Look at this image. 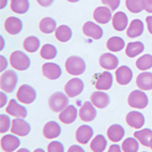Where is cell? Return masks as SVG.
Returning <instances> with one entry per match:
<instances>
[{"label":"cell","mask_w":152,"mask_h":152,"mask_svg":"<svg viewBox=\"0 0 152 152\" xmlns=\"http://www.w3.org/2000/svg\"><path fill=\"white\" fill-rule=\"evenodd\" d=\"M65 68L66 71L71 75H80L86 69V65L82 58L72 56L66 60Z\"/></svg>","instance_id":"1"},{"label":"cell","mask_w":152,"mask_h":152,"mask_svg":"<svg viewBox=\"0 0 152 152\" xmlns=\"http://www.w3.org/2000/svg\"><path fill=\"white\" fill-rule=\"evenodd\" d=\"M69 99L67 94H64L63 92H55L49 99V107L55 113H61L63 110L68 105Z\"/></svg>","instance_id":"2"},{"label":"cell","mask_w":152,"mask_h":152,"mask_svg":"<svg viewBox=\"0 0 152 152\" xmlns=\"http://www.w3.org/2000/svg\"><path fill=\"white\" fill-rule=\"evenodd\" d=\"M18 84V74L12 70H7L0 77V87L3 91L12 92Z\"/></svg>","instance_id":"3"},{"label":"cell","mask_w":152,"mask_h":152,"mask_svg":"<svg viewBox=\"0 0 152 152\" xmlns=\"http://www.w3.org/2000/svg\"><path fill=\"white\" fill-rule=\"evenodd\" d=\"M10 64L14 69L23 71L26 70L31 65V60L21 51H15L10 55Z\"/></svg>","instance_id":"4"},{"label":"cell","mask_w":152,"mask_h":152,"mask_svg":"<svg viewBox=\"0 0 152 152\" xmlns=\"http://www.w3.org/2000/svg\"><path fill=\"white\" fill-rule=\"evenodd\" d=\"M128 104L135 109H145L148 104V97L142 90H134L129 94Z\"/></svg>","instance_id":"5"},{"label":"cell","mask_w":152,"mask_h":152,"mask_svg":"<svg viewBox=\"0 0 152 152\" xmlns=\"http://www.w3.org/2000/svg\"><path fill=\"white\" fill-rule=\"evenodd\" d=\"M16 97L23 104H29L35 102V99H37V92L31 86L28 84H23L18 88Z\"/></svg>","instance_id":"6"},{"label":"cell","mask_w":152,"mask_h":152,"mask_svg":"<svg viewBox=\"0 0 152 152\" xmlns=\"http://www.w3.org/2000/svg\"><path fill=\"white\" fill-rule=\"evenodd\" d=\"M84 88V83L79 78H72L66 83L64 90L68 97H75L82 92Z\"/></svg>","instance_id":"7"},{"label":"cell","mask_w":152,"mask_h":152,"mask_svg":"<svg viewBox=\"0 0 152 152\" xmlns=\"http://www.w3.org/2000/svg\"><path fill=\"white\" fill-rule=\"evenodd\" d=\"M10 131L12 134L24 137L31 132V126H29L28 122H26L24 120H21L20 118H18V119L12 120Z\"/></svg>","instance_id":"8"},{"label":"cell","mask_w":152,"mask_h":152,"mask_svg":"<svg viewBox=\"0 0 152 152\" xmlns=\"http://www.w3.org/2000/svg\"><path fill=\"white\" fill-rule=\"evenodd\" d=\"M5 111L7 114H9L10 116L20 118V119H23V118H26L28 116V111H26V107L20 104H18V102L13 99L9 102V104L6 107Z\"/></svg>","instance_id":"9"},{"label":"cell","mask_w":152,"mask_h":152,"mask_svg":"<svg viewBox=\"0 0 152 152\" xmlns=\"http://www.w3.org/2000/svg\"><path fill=\"white\" fill-rule=\"evenodd\" d=\"M82 31L85 36L94 39V40H99L102 37V34H104L102 28H100L99 24H95L92 23V21H87V23H85L84 26H83Z\"/></svg>","instance_id":"10"},{"label":"cell","mask_w":152,"mask_h":152,"mask_svg":"<svg viewBox=\"0 0 152 152\" xmlns=\"http://www.w3.org/2000/svg\"><path fill=\"white\" fill-rule=\"evenodd\" d=\"M20 145V140L13 135H5L1 138V149L4 152H12Z\"/></svg>","instance_id":"11"},{"label":"cell","mask_w":152,"mask_h":152,"mask_svg":"<svg viewBox=\"0 0 152 152\" xmlns=\"http://www.w3.org/2000/svg\"><path fill=\"white\" fill-rule=\"evenodd\" d=\"M79 117L83 122H91L96 117V111H95L94 104L90 102H85L84 104L79 110Z\"/></svg>","instance_id":"12"},{"label":"cell","mask_w":152,"mask_h":152,"mask_svg":"<svg viewBox=\"0 0 152 152\" xmlns=\"http://www.w3.org/2000/svg\"><path fill=\"white\" fill-rule=\"evenodd\" d=\"M42 70H43L44 76H46L51 80L58 79L62 74L61 67L58 64H55V63H46V64L43 65Z\"/></svg>","instance_id":"13"},{"label":"cell","mask_w":152,"mask_h":152,"mask_svg":"<svg viewBox=\"0 0 152 152\" xmlns=\"http://www.w3.org/2000/svg\"><path fill=\"white\" fill-rule=\"evenodd\" d=\"M92 135H94V130L91 127L87 126V125H82L77 129L75 137L78 143L86 144L92 138Z\"/></svg>","instance_id":"14"},{"label":"cell","mask_w":152,"mask_h":152,"mask_svg":"<svg viewBox=\"0 0 152 152\" xmlns=\"http://www.w3.org/2000/svg\"><path fill=\"white\" fill-rule=\"evenodd\" d=\"M99 65L107 70H114L119 65V59L110 53H104L99 57Z\"/></svg>","instance_id":"15"},{"label":"cell","mask_w":152,"mask_h":152,"mask_svg":"<svg viewBox=\"0 0 152 152\" xmlns=\"http://www.w3.org/2000/svg\"><path fill=\"white\" fill-rule=\"evenodd\" d=\"M4 28L7 33L10 35H18L23 29V23L19 18L10 16L4 21Z\"/></svg>","instance_id":"16"},{"label":"cell","mask_w":152,"mask_h":152,"mask_svg":"<svg viewBox=\"0 0 152 152\" xmlns=\"http://www.w3.org/2000/svg\"><path fill=\"white\" fill-rule=\"evenodd\" d=\"M113 85V75L110 72H102L99 74L95 81V88L99 90H107Z\"/></svg>","instance_id":"17"},{"label":"cell","mask_w":152,"mask_h":152,"mask_svg":"<svg viewBox=\"0 0 152 152\" xmlns=\"http://www.w3.org/2000/svg\"><path fill=\"white\" fill-rule=\"evenodd\" d=\"M117 81L121 85H126L133 78V72L128 66H121L116 71Z\"/></svg>","instance_id":"18"},{"label":"cell","mask_w":152,"mask_h":152,"mask_svg":"<svg viewBox=\"0 0 152 152\" xmlns=\"http://www.w3.org/2000/svg\"><path fill=\"white\" fill-rule=\"evenodd\" d=\"M90 100L92 104L95 105L99 109H104L110 104V96L105 92H102V90L95 91L90 95Z\"/></svg>","instance_id":"19"},{"label":"cell","mask_w":152,"mask_h":152,"mask_svg":"<svg viewBox=\"0 0 152 152\" xmlns=\"http://www.w3.org/2000/svg\"><path fill=\"white\" fill-rule=\"evenodd\" d=\"M77 118V109L74 105H67L61 114H59V120L64 124H72Z\"/></svg>","instance_id":"20"},{"label":"cell","mask_w":152,"mask_h":152,"mask_svg":"<svg viewBox=\"0 0 152 152\" xmlns=\"http://www.w3.org/2000/svg\"><path fill=\"white\" fill-rule=\"evenodd\" d=\"M43 134H44V136H45V138H47V139L57 138L61 134L60 125L54 121L48 122V123L44 126Z\"/></svg>","instance_id":"21"},{"label":"cell","mask_w":152,"mask_h":152,"mask_svg":"<svg viewBox=\"0 0 152 152\" xmlns=\"http://www.w3.org/2000/svg\"><path fill=\"white\" fill-rule=\"evenodd\" d=\"M113 15L112 12L110 10V8L107 7H97L95 8V10L94 11V18L95 19V21L102 24L107 23L110 20L112 19Z\"/></svg>","instance_id":"22"},{"label":"cell","mask_w":152,"mask_h":152,"mask_svg":"<svg viewBox=\"0 0 152 152\" xmlns=\"http://www.w3.org/2000/svg\"><path fill=\"white\" fill-rule=\"evenodd\" d=\"M126 122L134 129H141L144 125V116L139 112H130L126 117Z\"/></svg>","instance_id":"23"},{"label":"cell","mask_w":152,"mask_h":152,"mask_svg":"<svg viewBox=\"0 0 152 152\" xmlns=\"http://www.w3.org/2000/svg\"><path fill=\"white\" fill-rule=\"evenodd\" d=\"M137 86L142 90H150L152 89V73L144 72L140 73L137 76L136 79Z\"/></svg>","instance_id":"24"},{"label":"cell","mask_w":152,"mask_h":152,"mask_svg":"<svg viewBox=\"0 0 152 152\" xmlns=\"http://www.w3.org/2000/svg\"><path fill=\"white\" fill-rule=\"evenodd\" d=\"M128 26V18L123 11H119L113 16V26L118 31H123Z\"/></svg>","instance_id":"25"},{"label":"cell","mask_w":152,"mask_h":152,"mask_svg":"<svg viewBox=\"0 0 152 152\" xmlns=\"http://www.w3.org/2000/svg\"><path fill=\"white\" fill-rule=\"evenodd\" d=\"M107 137L110 138V140L113 142H119L122 140V138H124L125 135V130L121 125H112L107 132Z\"/></svg>","instance_id":"26"},{"label":"cell","mask_w":152,"mask_h":152,"mask_svg":"<svg viewBox=\"0 0 152 152\" xmlns=\"http://www.w3.org/2000/svg\"><path fill=\"white\" fill-rule=\"evenodd\" d=\"M144 31V24L140 19H133L127 29V36L129 38H137L141 36Z\"/></svg>","instance_id":"27"},{"label":"cell","mask_w":152,"mask_h":152,"mask_svg":"<svg viewBox=\"0 0 152 152\" xmlns=\"http://www.w3.org/2000/svg\"><path fill=\"white\" fill-rule=\"evenodd\" d=\"M134 137L143 146L149 147L150 146V141L152 140V131L150 129H144L140 130V131H136L134 133Z\"/></svg>","instance_id":"28"},{"label":"cell","mask_w":152,"mask_h":152,"mask_svg":"<svg viewBox=\"0 0 152 152\" xmlns=\"http://www.w3.org/2000/svg\"><path fill=\"white\" fill-rule=\"evenodd\" d=\"M55 37L59 42H68L72 37V31L68 26H60L55 31Z\"/></svg>","instance_id":"29"},{"label":"cell","mask_w":152,"mask_h":152,"mask_svg":"<svg viewBox=\"0 0 152 152\" xmlns=\"http://www.w3.org/2000/svg\"><path fill=\"white\" fill-rule=\"evenodd\" d=\"M144 51V45L141 42L129 43L126 47V55L130 58H134Z\"/></svg>","instance_id":"30"},{"label":"cell","mask_w":152,"mask_h":152,"mask_svg":"<svg viewBox=\"0 0 152 152\" xmlns=\"http://www.w3.org/2000/svg\"><path fill=\"white\" fill-rule=\"evenodd\" d=\"M107 47L112 52H120L125 47V42L119 37H112L107 42Z\"/></svg>","instance_id":"31"},{"label":"cell","mask_w":152,"mask_h":152,"mask_svg":"<svg viewBox=\"0 0 152 152\" xmlns=\"http://www.w3.org/2000/svg\"><path fill=\"white\" fill-rule=\"evenodd\" d=\"M11 10L15 13H26L29 8L28 0H11Z\"/></svg>","instance_id":"32"},{"label":"cell","mask_w":152,"mask_h":152,"mask_svg":"<svg viewBox=\"0 0 152 152\" xmlns=\"http://www.w3.org/2000/svg\"><path fill=\"white\" fill-rule=\"evenodd\" d=\"M107 147V140L102 135H97L90 143V149L94 152H104Z\"/></svg>","instance_id":"33"},{"label":"cell","mask_w":152,"mask_h":152,"mask_svg":"<svg viewBox=\"0 0 152 152\" xmlns=\"http://www.w3.org/2000/svg\"><path fill=\"white\" fill-rule=\"evenodd\" d=\"M23 48L28 53H35L40 48V40L35 36L28 37L23 42Z\"/></svg>","instance_id":"34"},{"label":"cell","mask_w":152,"mask_h":152,"mask_svg":"<svg viewBox=\"0 0 152 152\" xmlns=\"http://www.w3.org/2000/svg\"><path fill=\"white\" fill-rule=\"evenodd\" d=\"M40 29L44 34H51L56 31V21L52 18H45L40 23Z\"/></svg>","instance_id":"35"},{"label":"cell","mask_w":152,"mask_h":152,"mask_svg":"<svg viewBox=\"0 0 152 152\" xmlns=\"http://www.w3.org/2000/svg\"><path fill=\"white\" fill-rule=\"evenodd\" d=\"M56 55H57V49L51 44H46L41 49V57L44 59H47V60L54 59Z\"/></svg>","instance_id":"36"},{"label":"cell","mask_w":152,"mask_h":152,"mask_svg":"<svg viewBox=\"0 0 152 152\" xmlns=\"http://www.w3.org/2000/svg\"><path fill=\"white\" fill-rule=\"evenodd\" d=\"M136 66L140 70H148L152 67V56L149 54L142 56L136 61Z\"/></svg>","instance_id":"37"},{"label":"cell","mask_w":152,"mask_h":152,"mask_svg":"<svg viewBox=\"0 0 152 152\" xmlns=\"http://www.w3.org/2000/svg\"><path fill=\"white\" fill-rule=\"evenodd\" d=\"M126 6L133 13H139L144 9V0H126Z\"/></svg>","instance_id":"38"},{"label":"cell","mask_w":152,"mask_h":152,"mask_svg":"<svg viewBox=\"0 0 152 152\" xmlns=\"http://www.w3.org/2000/svg\"><path fill=\"white\" fill-rule=\"evenodd\" d=\"M124 152H137L139 149V143L135 138H127L122 144Z\"/></svg>","instance_id":"39"},{"label":"cell","mask_w":152,"mask_h":152,"mask_svg":"<svg viewBox=\"0 0 152 152\" xmlns=\"http://www.w3.org/2000/svg\"><path fill=\"white\" fill-rule=\"evenodd\" d=\"M10 119H9L8 116L2 114L0 115V132L1 133H5L9 130V127H10Z\"/></svg>","instance_id":"40"},{"label":"cell","mask_w":152,"mask_h":152,"mask_svg":"<svg viewBox=\"0 0 152 152\" xmlns=\"http://www.w3.org/2000/svg\"><path fill=\"white\" fill-rule=\"evenodd\" d=\"M48 152H64V146L61 142L53 141L48 145Z\"/></svg>","instance_id":"41"},{"label":"cell","mask_w":152,"mask_h":152,"mask_svg":"<svg viewBox=\"0 0 152 152\" xmlns=\"http://www.w3.org/2000/svg\"><path fill=\"white\" fill-rule=\"evenodd\" d=\"M102 2L109 6L112 10H116L120 5V0H102Z\"/></svg>","instance_id":"42"},{"label":"cell","mask_w":152,"mask_h":152,"mask_svg":"<svg viewBox=\"0 0 152 152\" xmlns=\"http://www.w3.org/2000/svg\"><path fill=\"white\" fill-rule=\"evenodd\" d=\"M144 9L149 13H152V0H144Z\"/></svg>","instance_id":"43"},{"label":"cell","mask_w":152,"mask_h":152,"mask_svg":"<svg viewBox=\"0 0 152 152\" xmlns=\"http://www.w3.org/2000/svg\"><path fill=\"white\" fill-rule=\"evenodd\" d=\"M68 152H85L84 149L81 146H77V145H72L69 147Z\"/></svg>","instance_id":"44"},{"label":"cell","mask_w":152,"mask_h":152,"mask_svg":"<svg viewBox=\"0 0 152 152\" xmlns=\"http://www.w3.org/2000/svg\"><path fill=\"white\" fill-rule=\"evenodd\" d=\"M37 1H38V3L40 4L41 6L48 7V6L52 5V3H53L54 0H37Z\"/></svg>","instance_id":"45"},{"label":"cell","mask_w":152,"mask_h":152,"mask_svg":"<svg viewBox=\"0 0 152 152\" xmlns=\"http://www.w3.org/2000/svg\"><path fill=\"white\" fill-rule=\"evenodd\" d=\"M146 23H147V26H148L149 33L152 35V16H147V18H146Z\"/></svg>","instance_id":"46"},{"label":"cell","mask_w":152,"mask_h":152,"mask_svg":"<svg viewBox=\"0 0 152 152\" xmlns=\"http://www.w3.org/2000/svg\"><path fill=\"white\" fill-rule=\"evenodd\" d=\"M107 152H121V148H120L119 145H116V144H113V145L110 146V149Z\"/></svg>","instance_id":"47"},{"label":"cell","mask_w":152,"mask_h":152,"mask_svg":"<svg viewBox=\"0 0 152 152\" xmlns=\"http://www.w3.org/2000/svg\"><path fill=\"white\" fill-rule=\"evenodd\" d=\"M0 60H1V68H0V70L3 71L7 67V61L3 56H0Z\"/></svg>","instance_id":"48"},{"label":"cell","mask_w":152,"mask_h":152,"mask_svg":"<svg viewBox=\"0 0 152 152\" xmlns=\"http://www.w3.org/2000/svg\"><path fill=\"white\" fill-rule=\"evenodd\" d=\"M0 96H1V102H0V107H4V105H5V104H6L7 96L3 94V92H1V94H0Z\"/></svg>","instance_id":"49"},{"label":"cell","mask_w":152,"mask_h":152,"mask_svg":"<svg viewBox=\"0 0 152 152\" xmlns=\"http://www.w3.org/2000/svg\"><path fill=\"white\" fill-rule=\"evenodd\" d=\"M6 3H7V0H1V8L6 6Z\"/></svg>","instance_id":"50"},{"label":"cell","mask_w":152,"mask_h":152,"mask_svg":"<svg viewBox=\"0 0 152 152\" xmlns=\"http://www.w3.org/2000/svg\"><path fill=\"white\" fill-rule=\"evenodd\" d=\"M16 152H29L28 149H26V148H20L19 150H18Z\"/></svg>","instance_id":"51"},{"label":"cell","mask_w":152,"mask_h":152,"mask_svg":"<svg viewBox=\"0 0 152 152\" xmlns=\"http://www.w3.org/2000/svg\"><path fill=\"white\" fill-rule=\"evenodd\" d=\"M34 152H45V150H44V149H42V148H37Z\"/></svg>","instance_id":"52"},{"label":"cell","mask_w":152,"mask_h":152,"mask_svg":"<svg viewBox=\"0 0 152 152\" xmlns=\"http://www.w3.org/2000/svg\"><path fill=\"white\" fill-rule=\"evenodd\" d=\"M69 2H78L79 0H68Z\"/></svg>","instance_id":"53"},{"label":"cell","mask_w":152,"mask_h":152,"mask_svg":"<svg viewBox=\"0 0 152 152\" xmlns=\"http://www.w3.org/2000/svg\"><path fill=\"white\" fill-rule=\"evenodd\" d=\"M149 147H150V148L152 149V140L150 141V146H149Z\"/></svg>","instance_id":"54"},{"label":"cell","mask_w":152,"mask_h":152,"mask_svg":"<svg viewBox=\"0 0 152 152\" xmlns=\"http://www.w3.org/2000/svg\"><path fill=\"white\" fill-rule=\"evenodd\" d=\"M143 152H147V151H143Z\"/></svg>","instance_id":"55"}]
</instances>
